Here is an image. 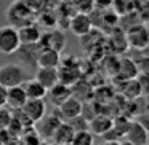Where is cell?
Masks as SVG:
<instances>
[{"label":"cell","instance_id":"4316f807","mask_svg":"<svg viewBox=\"0 0 149 145\" xmlns=\"http://www.w3.org/2000/svg\"><path fill=\"white\" fill-rule=\"evenodd\" d=\"M138 85L139 89H141V94H149V74H144L141 72V75H138Z\"/></svg>","mask_w":149,"mask_h":145},{"label":"cell","instance_id":"7a4b0ae2","mask_svg":"<svg viewBox=\"0 0 149 145\" xmlns=\"http://www.w3.org/2000/svg\"><path fill=\"white\" fill-rule=\"evenodd\" d=\"M21 46L19 34H18V27L7 24V26L0 27V53L5 56L15 54Z\"/></svg>","mask_w":149,"mask_h":145},{"label":"cell","instance_id":"836d02e7","mask_svg":"<svg viewBox=\"0 0 149 145\" xmlns=\"http://www.w3.org/2000/svg\"><path fill=\"white\" fill-rule=\"evenodd\" d=\"M146 145H149V144H146Z\"/></svg>","mask_w":149,"mask_h":145},{"label":"cell","instance_id":"484cf974","mask_svg":"<svg viewBox=\"0 0 149 145\" xmlns=\"http://www.w3.org/2000/svg\"><path fill=\"white\" fill-rule=\"evenodd\" d=\"M117 21H119V14H117L114 10H111V8H107V10H103V23H104V24L116 26Z\"/></svg>","mask_w":149,"mask_h":145},{"label":"cell","instance_id":"5bb4252c","mask_svg":"<svg viewBox=\"0 0 149 145\" xmlns=\"http://www.w3.org/2000/svg\"><path fill=\"white\" fill-rule=\"evenodd\" d=\"M26 100H27V96H26V91H24L23 85L8 88L7 105L10 107L11 110H19L21 107L26 104Z\"/></svg>","mask_w":149,"mask_h":145},{"label":"cell","instance_id":"ac0fdd59","mask_svg":"<svg viewBox=\"0 0 149 145\" xmlns=\"http://www.w3.org/2000/svg\"><path fill=\"white\" fill-rule=\"evenodd\" d=\"M74 134L75 131L72 129V126L69 124L68 121H63L61 124L58 126V129L55 131V134H53V140L56 142V144L59 145H66V144H71L72 139H74Z\"/></svg>","mask_w":149,"mask_h":145},{"label":"cell","instance_id":"7402d4cb","mask_svg":"<svg viewBox=\"0 0 149 145\" xmlns=\"http://www.w3.org/2000/svg\"><path fill=\"white\" fill-rule=\"evenodd\" d=\"M71 144L72 145H95V135L90 132V129L77 131L74 134V139H72Z\"/></svg>","mask_w":149,"mask_h":145},{"label":"cell","instance_id":"44dd1931","mask_svg":"<svg viewBox=\"0 0 149 145\" xmlns=\"http://www.w3.org/2000/svg\"><path fill=\"white\" fill-rule=\"evenodd\" d=\"M119 67H120V75H122L125 80H133V78L138 77V74H139L138 64H135V61H132V59L123 58L122 61H120Z\"/></svg>","mask_w":149,"mask_h":145},{"label":"cell","instance_id":"52a82bcc","mask_svg":"<svg viewBox=\"0 0 149 145\" xmlns=\"http://www.w3.org/2000/svg\"><path fill=\"white\" fill-rule=\"evenodd\" d=\"M31 13V8L26 5V2H15L10 8H8V19H10L11 26L21 27L27 24L26 14Z\"/></svg>","mask_w":149,"mask_h":145},{"label":"cell","instance_id":"277c9868","mask_svg":"<svg viewBox=\"0 0 149 145\" xmlns=\"http://www.w3.org/2000/svg\"><path fill=\"white\" fill-rule=\"evenodd\" d=\"M82 100L80 99H77V97L72 94L69 99H66L64 102L61 104V105H58L56 107V115L59 116V118L63 120V121H69V120H72V118H75V116H79V115H82Z\"/></svg>","mask_w":149,"mask_h":145},{"label":"cell","instance_id":"d4e9b609","mask_svg":"<svg viewBox=\"0 0 149 145\" xmlns=\"http://www.w3.org/2000/svg\"><path fill=\"white\" fill-rule=\"evenodd\" d=\"M11 120H13V115H11V112L7 109V105L0 107V131H5V129L10 126Z\"/></svg>","mask_w":149,"mask_h":145},{"label":"cell","instance_id":"8fae6325","mask_svg":"<svg viewBox=\"0 0 149 145\" xmlns=\"http://www.w3.org/2000/svg\"><path fill=\"white\" fill-rule=\"evenodd\" d=\"M47 96L50 97L53 105L58 107V105H61L66 99H69V97L72 96V89H71L69 85H64V83H61V81H58L55 86H52L47 91Z\"/></svg>","mask_w":149,"mask_h":145},{"label":"cell","instance_id":"83f0119b","mask_svg":"<svg viewBox=\"0 0 149 145\" xmlns=\"http://www.w3.org/2000/svg\"><path fill=\"white\" fill-rule=\"evenodd\" d=\"M93 5L96 10L103 11V10H107V8H111V5H112V0H93Z\"/></svg>","mask_w":149,"mask_h":145},{"label":"cell","instance_id":"9c48e42d","mask_svg":"<svg viewBox=\"0 0 149 145\" xmlns=\"http://www.w3.org/2000/svg\"><path fill=\"white\" fill-rule=\"evenodd\" d=\"M125 139L130 140L133 145H146L149 144V132L141 126V123L132 121L128 126V131L125 134Z\"/></svg>","mask_w":149,"mask_h":145},{"label":"cell","instance_id":"1f68e13d","mask_svg":"<svg viewBox=\"0 0 149 145\" xmlns=\"http://www.w3.org/2000/svg\"><path fill=\"white\" fill-rule=\"evenodd\" d=\"M119 145H133V144H132V142H130V140H127V139H123V140L120 142Z\"/></svg>","mask_w":149,"mask_h":145},{"label":"cell","instance_id":"6da1fadb","mask_svg":"<svg viewBox=\"0 0 149 145\" xmlns=\"http://www.w3.org/2000/svg\"><path fill=\"white\" fill-rule=\"evenodd\" d=\"M29 80V74L19 64H5L0 67V85L5 88L19 86Z\"/></svg>","mask_w":149,"mask_h":145},{"label":"cell","instance_id":"30bf717a","mask_svg":"<svg viewBox=\"0 0 149 145\" xmlns=\"http://www.w3.org/2000/svg\"><path fill=\"white\" fill-rule=\"evenodd\" d=\"M37 123H39V128L37 129H39L40 135L45 137V139H50V137H53V134H55V131L58 129V126L63 123V120L59 118L56 113H53V115H45Z\"/></svg>","mask_w":149,"mask_h":145},{"label":"cell","instance_id":"603a6c76","mask_svg":"<svg viewBox=\"0 0 149 145\" xmlns=\"http://www.w3.org/2000/svg\"><path fill=\"white\" fill-rule=\"evenodd\" d=\"M132 5H133V0H112V8L119 16H125L130 10H132Z\"/></svg>","mask_w":149,"mask_h":145},{"label":"cell","instance_id":"8992f818","mask_svg":"<svg viewBox=\"0 0 149 145\" xmlns=\"http://www.w3.org/2000/svg\"><path fill=\"white\" fill-rule=\"evenodd\" d=\"M21 110L32 123H37L47 115V104L43 99H27Z\"/></svg>","mask_w":149,"mask_h":145},{"label":"cell","instance_id":"4fadbf2b","mask_svg":"<svg viewBox=\"0 0 149 145\" xmlns=\"http://www.w3.org/2000/svg\"><path fill=\"white\" fill-rule=\"evenodd\" d=\"M18 34H19V40H21V45H36L40 38V30L39 26L36 24H24V26L18 27Z\"/></svg>","mask_w":149,"mask_h":145},{"label":"cell","instance_id":"4dcf8cb0","mask_svg":"<svg viewBox=\"0 0 149 145\" xmlns=\"http://www.w3.org/2000/svg\"><path fill=\"white\" fill-rule=\"evenodd\" d=\"M138 67H139V70H141V72L149 74V56H146V58H143L141 61H139Z\"/></svg>","mask_w":149,"mask_h":145},{"label":"cell","instance_id":"f546056e","mask_svg":"<svg viewBox=\"0 0 149 145\" xmlns=\"http://www.w3.org/2000/svg\"><path fill=\"white\" fill-rule=\"evenodd\" d=\"M7 96H8V88H5L3 85H0V107L7 105Z\"/></svg>","mask_w":149,"mask_h":145},{"label":"cell","instance_id":"d6986e66","mask_svg":"<svg viewBox=\"0 0 149 145\" xmlns=\"http://www.w3.org/2000/svg\"><path fill=\"white\" fill-rule=\"evenodd\" d=\"M39 46L36 45H21L16 53H19V59L27 65H37V56H39Z\"/></svg>","mask_w":149,"mask_h":145},{"label":"cell","instance_id":"f1b7e54d","mask_svg":"<svg viewBox=\"0 0 149 145\" xmlns=\"http://www.w3.org/2000/svg\"><path fill=\"white\" fill-rule=\"evenodd\" d=\"M136 121L141 123V126L149 132V110H148V112H144V113H141V115L138 116V120H136Z\"/></svg>","mask_w":149,"mask_h":145},{"label":"cell","instance_id":"ffe728a7","mask_svg":"<svg viewBox=\"0 0 149 145\" xmlns=\"http://www.w3.org/2000/svg\"><path fill=\"white\" fill-rule=\"evenodd\" d=\"M111 45L114 46V51L116 53H125L127 48L130 46L128 38H127V34L123 30H120L119 27H116V30L111 35Z\"/></svg>","mask_w":149,"mask_h":145},{"label":"cell","instance_id":"2e32d148","mask_svg":"<svg viewBox=\"0 0 149 145\" xmlns=\"http://www.w3.org/2000/svg\"><path fill=\"white\" fill-rule=\"evenodd\" d=\"M36 80H39L47 89H50L52 86H55L59 81V75H58V69L53 67H39L36 74Z\"/></svg>","mask_w":149,"mask_h":145},{"label":"cell","instance_id":"3957f363","mask_svg":"<svg viewBox=\"0 0 149 145\" xmlns=\"http://www.w3.org/2000/svg\"><path fill=\"white\" fill-rule=\"evenodd\" d=\"M37 46H39V49L52 48V49H56V51L61 53L66 46V35L61 29L48 30V32L40 35L39 42H37Z\"/></svg>","mask_w":149,"mask_h":145},{"label":"cell","instance_id":"cb8c5ba5","mask_svg":"<svg viewBox=\"0 0 149 145\" xmlns=\"http://www.w3.org/2000/svg\"><path fill=\"white\" fill-rule=\"evenodd\" d=\"M69 124L72 126V129H74L75 132L77 131H87V129H90V121H88L87 118H84L82 115L75 116V118L69 120Z\"/></svg>","mask_w":149,"mask_h":145},{"label":"cell","instance_id":"9a60e30c","mask_svg":"<svg viewBox=\"0 0 149 145\" xmlns=\"http://www.w3.org/2000/svg\"><path fill=\"white\" fill-rule=\"evenodd\" d=\"M114 124V120L106 115H96L90 120V132L93 135H104L107 131H111Z\"/></svg>","mask_w":149,"mask_h":145},{"label":"cell","instance_id":"7c38bea8","mask_svg":"<svg viewBox=\"0 0 149 145\" xmlns=\"http://www.w3.org/2000/svg\"><path fill=\"white\" fill-rule=\"evenodd\" d=\"M59 64H61V54L59 51L52 48H45V49H40L39 56H37V65L39 67H53V69H58Z\"/></svg>","mask_w":149,"mask_h":145},{"label":"cell","instance_id":"ba28073f","mask_svg":"<svg viewBox=\"0 0 149 145\" xmlns=\"http://www.w3.org/2000/svg\"><path fill=\"white\" fill-rule=\"evenodd\" d=\"M127 38H128V43L132 46H135L138 49H144L149 43V32L143 26H135V27H130L128 29Z\"/></svg>","mask_w":149,"mask_h":145},{"label":"cell","instance_id":"5b68a950","mask_svg":"<svg viewBox=\"0 0 149 145\" xmlns=\"http://www.w3.org/2000/svg\"><path fill=\"white\" fill-rule=\"evenodd\" d=\"M69 29L74 34L75 37H85L87 34L91 32L93 29V23H91L90 14L87 13H75L74 16H71V21H69Z\"/></svg>","mask_w":149,"mask_h":145},{"label":"cell","instance_id":"d6a6232c","mask_svg":"<svg viewBox=\"0 0 149 145\" xmlns=\"http://www.w3.org/2000/svg\"><path fill=\"white\" fill-rule=\"evenodd\" d=\"M146 48H149V43H148V46H146Z\"/></svg>","mask_w":149,"mask_h":145},{"label":"cell","instance_id":"e0dca14e","mask_svg":"<svg viewBox=\"0 0 149 145\" xmlns=\"http://www.w3.org/2000/svg\"><path fill=\"white\" fill-rule=\"evenodd\" d=\"M23 88L26 91L27 99H43L47 96V88L40 83L39 80H27L26 83H23Z\"/></svg>","mask_w":149,"mask_h":145}]
</instances>
